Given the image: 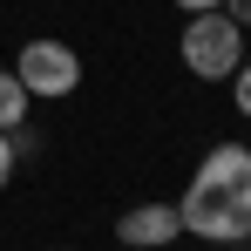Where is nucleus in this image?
<instances>
[{
	"label": "nucleus",
	"mask_w": 251,
	"mask_h": 251,
	"mask_svg": "<svg viewBox=\"0 0 251 251\" xmlns=\"http://www.w3.org/2000/svg\"><path fill=\"white\" fill-rule=\"evenodd\" d=\"M176 217H183V238H204V245H245V231H251V190L190 176V190L176 197Z\"/></svg>",
	"instance_id": "f257e3e1"
},
{
	"label": "nucleus",
	"mask_w": 251,
	"mask_h": 251,
	"mask_svg": "<svg viewBox=\"0 0 251 251\" xmlns=\"http://www.w3.org/2000/svg\"><path fill=\"white\" fill-rule=\"evenodd\" d=\"M176 54L197 82H231V68L245 61V27L224 14V7H204V14H183V34H176Z\"/></svg>",
	"instance_id": "f03ea898"
},
{
	"label": "nucleus",
	"mask_w": 251,
	"mask_h": 251,
	"mask_svg": "<svg viewBox=\"0 0 251 251\" xmlns=\"http://www.w3.org/2000/svg\"><path fill=\"white\" fill-rule=\"evenodd\" d=\"M14 75H21V88L27 95H48V102H61V95H75L82 88V54L68 41H27L21 54H14Z\"/></svg>",
	"instance_id": "7ed1b4c3"
},
{
	"label": "nucleus",
	"mask_w": 251,
	"mask_h": 251,
	"mask_svg": "<svg viewBox=\"0 0 251 251\" xmlns=\"http://www.w3.org/2000/svg\"><path fill=\"white\" fill-rule=\"evenodd\" d=\"M183 238V217H176V204H163V197H143V204H129L123 217H116V245L129 251H163Z\"/></svg>",
	"instance_id": "20e7f679"
},
{
	"label": "nucleus",
	"mask_w": 251,
	"mask_h": 251,
	"mask_svg": "<svg viewBox=\"0 0 251 251\" xmlns=\"http://www.w3.org/2000/svg\"><path fill=\"white\" fill-rule=\"evenodd\" d=\"M197 176H210V183H238V190H251V143H210L204 163H197Z\"/></svg>",
	"instance_id": "39448f33"
},
{
	"label": "nucleus",
	"mask_w": 251,
	"mask_h": 251,
	"mask_svg": "<svg viewBox=\"0 0 251 251\" xmlns=\"http://www.w3.org/2000/svg\"><path fill=\"white\" fill-rule=\"evenodd\" d=\"M27 109H34V95L21 88L14 68H0V129H21V123H27Z\"/></svg>",
	"instance_id": "423d86ee"
},
{
	"label": "nucleus",
	"mask_w": 251,
	"mask_h": 251,
	"mask_svg": "<svg viewBox=\"0 0 251 251\" xmlns=\"http://www.w3.org/2000/svg\"><path fill=\"white\" fill-rule=\"evenodd\" d=\"M231 102H238V116H251V61L231 68Z\"/></svg>",
	"instance_id": "0eeeda50"
},
{
	"label": "nucleus",
	"mask_w": 251,
	"mask_h": 251,
	"mask_svg": "<svg viewBox=\"0 0 251 251\" xmlns=\"http://www.w3.org/2000/svg\"><path fill=\"white\" fill-rule=\"evenodd\" d=\"M14 183V143H7V129H0V190Z\"/></svg>",
	"instance_id": "6e6552de"
},
{
	"label": "nucleus",
	"mask_w": 251,
	"mask_h": 251,
	"mask_svg": "<svg viewBox=\"0 0 251 251\" xmlns=\"http://www.w3.org/2000/svg\"><path fill=\"white\" fill-rule=\"evenodd\" d=\"M217 7H224V14H231V21H238V27L251 34V0H217Z\"/></svg>",
	"instance_id": "1a4fd4ad"
},
{
	"label": "nucleus",
	"mask_w": 251,
	"mask_h": 251,
	"mask_svg": "<svg viewBox=\"0 0 251 251\" xmlns=\"http://www.w3.org/2000/svg\"><path fill=\"white\" fill-rule=\"evenodd\" d=\"M170 7H183V14H204V7H217V0H170Z\"/></svg>",
	"instance_id": "9d476101"
},
{
	"label": "nucleus",
	"mask_w": 251,
	"mask_h": 251,
	"mask_svg": "<svg viewBox=\"0 0 251 251\" xmlns=\"http://www.w3.org/2000/svg\"><path fill=\"white\" fill-rule=\"evenodd\" d=\"M217 251H251V245H217Z\"/></svg>",
	"instance_id": "9b49d317"
},
{
	"label": "nucleus",
	"mask_w": 251,
	"mask_h": 251,
	"mask_svg": "<svg viewBox=\"0 0 251 251\" xmlns=\"http://www.w3.org/2000/svg\"><path fill=\"white\" fill-rule=\"evenodd\" d=\"M245 245H251V231H245Z\"/></svg>",
	"instance_id": "f8f14e48"
}]
</instances>
